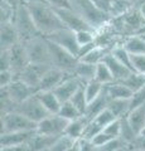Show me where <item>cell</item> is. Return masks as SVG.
<instances>
[{"instance_id":"60d3db41","label":"cell","mask_w":145,"mask_h":151,"mask_svg":"<svg viewBox=\"0 0 145 151\" xmlns=\"http://www.w3.org/2000/svg\"><path fill=\"white\" fill-rule=\"evenodd\" d=\"M144 103H145V87L133 93L131 98H130V111L144 105Z\"/></svg>"},{"instance_id":"11a10c76","label":"cell","mask_w":145,"mask_h":151,"mask_svg":"<svg viewBox=\"0 0 145 151\" xmlns=\"http://www.w3.org/2000/svg\"><path fill=\"white\" fill-rule=\"evenodd\" d=\"M68 151H81V150H79V142H78V140L71 146V147H69Z\"/></svg>"},{"instance_id":"f5cc1de1","label":"cell","mask_w":145,"mask_h":151,"mask_svg":"<svg viewBox=\"0 0 145 151\" xmlns=\"http://www.w3.org/2000/svg\"><path fill=\"white\" fill-rule=\"evenodd\" d=\"M136 6H139V9H140V12L143 13V15H144V18H145V0H141Z\"/></svg>"},{"instance_id":"3957f363","label":"cell","mask_w":145,"mask_h":151,"mask_svg":"<svg viewBox=\"0 0 145 151\" xmlns=\"http://www.w3.org/2000/svg\"><path fill=\"white\" fill-rule=\"evenodd\" d=\"M13 24L15 27L18 34H19L20 42H27V40L33 39L35 37L42 35L29 12V8L24 3L19 4L17 6L14 19H13Z\"/></svg>"},{"instance_id":"44dd1931","label":"cell","mask_w":145,"mask_h":151,"mask_svg":"<svg viewBox=\"0 0 145 151\" xmlns=\"http://www.w3.org/2000/svg\"><path fill=\"white\" fill-rule=\"evenodd\" d=\"M128 121L130 126L134 129V131L136 132V135L141 134L145 130V103L141 106H139L136 108L131 110L128 113Z\"/></svg>"},{"instance_id":"d590c367","label":"cell","mask_w":145,"mask_h":151,"mask_svg":"<svg viewBox=\"0 0 145 151\" xmlns=\"http://www.w3.org/2000/svg\"><path fill=\"white\" fill-rule=\"evenodd\" d=\"M96 37H97V30H93V29L76 32V38H77L79 47L96 43Z\"/></svg>"},{"instance_id":"52a82bcc","label":"cell","mask_w":145,"mask_h":151,"mask_svg":"<svg viewBox=\"0 0 145 151\" xmlns=\"http://www.w3.org/2000/svg\"><path fill=\"white\" fill-rule=\"evenodd\" d=\"M69 121L63 119L58 113L56 115H49L45 119H43L40 122H38L37 126V132L40 135L45 136H53V137H58V136L63 135L66 131Z\"/></svg>"},{"instance_id":"484cf974","label":"cell","mask_w":145,"mask_h":151,"mask_svg":"<svg viewBox=\"0 0 145 151\" xmlns=\"http://www.w3.org/2000/svg\"><path fill=\"white\" fill-rule=\"evenodd\" d=\"M87 124H88V120L85 116H81L76 120H72V121H69L64 134L73 140H79V139H82Z\"/></svg>"},{"instance_id":"8d00e7d4","label":"cell","mask_w":145,"mask_h":151,"mask_svg":"<svg viewBox=\"0 0 145 151\" xmlns=\"http://www.w3.org/2000/svg\"><path fill=\"white\" fill-rule=\"evenodd\" d=\"M133 6H135V5L131 1H129V0H115L114 5L111 8V12H110V18L123 15L124 13L130 10Z\"/></svg>"},{"instance_id":"603a6c76","label":"cell","mask_w":145,"mask_h":151,"mask_svg":"<svg viewBox=\"0 0 145 151\" xmlns=\"http://www.w3.org/2000/svg\"><path fill=\"white\" fill-rule=\"evenodd\" d=\"M121 43L131 55L145 54V39L140 34L126 37Z\"/></svg>"},{"instance_id":"680465c9","label":"cell","mask_w":145,"mask_h":151,"mask_svg":"<svg viewBox=\"0 0 145 151\" xmlns=\"http://www.w3.org/2000/svg\"><path fill=\"white\" fill-rule=\"evenodd\" d=\"M140 35H141V37L144 38V39H145V30H144V32H143V33H141V34H140Z\"/></svg>"},{"instance_id":"1f68e13d","label":"cell","mask_w":145,"mask_h":151,"mask_svg":"<svg viewBox=\"0 0 145 151\" xmlns=\"http://www.w3.org/2000/svg\"><path fill=\"white\" fill-rule=\"evenodd\" d=\"M59 116H62L63 119H66L68 121H72V120H76L78 117L83 116L81 112H79L76 106L73 105L71 101H67V102H63L62 106H61V110L58 112Z\"/></svg>"},{"instance_id":"cb8c5ba5","label":"cell","mask_w":145,"mask_h":151,"mask_svg":"<svg viewBox=\"0 0 145 151\" xmlns=\"http://www.w3.org/2000/svg\"><path fill=\"white\" fill-rule=\"evenodd\" d=\"M96 65L97 64H92L85 62V60H78V63L76 65V68L73 70V74L78 77L83 83H87L95 79V73H96Z\"/></svg>"},{"instance_id":"ffe728a7","label":"cell","mask_w":145,"mask_h":151,"mask_svg":"<svg viewBox=\"0 0 145 151\" xmlns=\"http://www.w3.org/2000/svg\"><path fill=\"white\" fill-rule=\"evenodd\" d=\"M35 94L38 97V100L40 101V103L44 106V108L50 115H56V113L59 112L62 102L59 101V98L54 93V91H38Z\"/></svg>"},{"instance_id":"f6af8a7d","label":"cell","mask_w":145,"mask_h":151,"mask_svg":"<svg viewBox=\"0 0 145 151\" xmlns=\"http://www.w3.org/2000/svg\"><path fill=\"white\" fill-rule=\"evenodd\" d=\"M10 68H12V63H10V53H9V49H1V54H0V69L8 70Z\"/></svg>"},{"instance_id":"2e32d148","label":"cell","mask_w":145,"mask_h":151,"mask_svg":"<svg viewBox=\"0 0 145 151\" xmlns=\"http://www.w3.org/2000/svg\"><path fill=\"white\" fill-rule=\"evenodd\" d=\"M37 131H17V132H6L1 134V147L6 146H18V145H24L34 136Z\"/></svg>"},{"instance_id":"9c48e42d","label":"cell","mask_w":145,"mask_h":151,"mask_svg":"<svg viewBox=\"0 0 145 151\" xmlns=\"http://www.w3.org/2000/svg\"><path fill=\"white\" fill-rule=\"evenodd\" d=\"M47 39H49L50 42H53L57 45L62 47L66 50H68L69 53H72L73 55H76L78 58V53H79V44L77 42L76 38V32L71 30L68 28H63V29H59L57 32L52 33V34L47 35Z\"/></svg>"},{"instance_id":"7a4b0ae2","label":"cell","mask_w":145,"mask_h":151,"mask_svg":"<svg viewBox=\"0 0 145 151\" xmlns=\"http://www.w3.org/2000/svg\"><path fill=\"white\" fill-rule=\"evenodd\" d=\"M71 9L95 30L105 27L111 19L109 14L100 10L92 0H71Z\"/></svg>"},{"instance_id":"836d02e7","label":"cell","mask_w":145,"mask_h":151,"mask_svg":"<svg viewBox=\"0 0 145 151\" xmlns=\"http://www.w3.org/2000/svg\"><path fill=\"white\" fill-rule=\"evenodd\" d=\"M71 102L76 106V108L82 113V115H85L87 106H88V101H87V97H86V93H85V84L79 87L78 91L73 94V97L71 98Z\"/></svg>"},{"instance_id":"9f6ffc18","label":"cell","mask_w":145,"mask_h":151,"mask_svg":"<svg viewBox=\"0 0 145 151\" xmlns=\"http://www.w3.org/2000/svg\"><path fill=\"white\" fill-rule=\"evenodd\" d=\"M24 4H34V3H45L44 0H22Z\"/></svg>"},{"instance_id":"ba28073f","label":"cell","mask_w":145,"mask_h":151,"mask_svg":"<svg viewBox=\"0 0 145 151\" xmlns=\"http://www.w3.org/2000/svg\"><path fill=\"white\" fill-rule=\"evenodd\" d=\"M14 111L20 112L22 115H24L25 117L37 122V124L40 122L43 119H45L47 116L50 115L44 108V106L40 103L38 97H37V94H33V96L29 97L28 100H25L24 102L17 105V107L14 108Z\"/></svg>"},{"instance_id":"6da1fadb","label":"cell","mask_w":145,"mask_h":151,"mask_svg":"<svg viewBox=\"0 0 145 151\" xmlns=\"http://www.w3.org/2000/svg\"><path fill=\"white\" fill-rule=\"evenodd\" d=\"M29 12L34 19V23L42 35H49L59 29L66 28L63 22L61 20L59 15L53 6L47 3H34L27 4Z\"/></svg>"},{"instance_id":"83f0119b","label":"cell","mask_w":145,"mask_h":151,"mask_svg":"<svg viewBox=\"0 0 145 151\" xmlns=\"http://www.w3.org/2000/svg\"><path fill=\"white\" fill-rule=\"evenodd\" d=\"M107 108L114 113L116 119H121L124 116H128V113L130 112V100H126V98L110 100Z\"/></svg>"},{"instance_id":"ab89813d","label":"cell","mask_w":145,"mask_h":151,"mask_svg":"<svg viewBox=\"0 0 145 151\" xmlns=\"http://www.w3.org/2000/svg\"><path fill=\"white\" fill-rule=\"evenodd\" d=\"M104 132L107 134L109 136H111L112 139H120V135H121V120L120 119H116L111 122V124L107 125Z\"/></svg>"},{"instance_id":"d4e9b609","label":"cell","mask_w":145,"mask_h":151,"mask_svg":"<svg viewBox=\"0 0 145 151\" xmlns=\"http://www.w3.org/2000/svg\"><path fill=\"white\" fill-rule=\"evenodd\" d=\"M105 89L111 100H115V98H126V100H130L134 93L123 82H116V81L110 84H106Z\"/></svg>"},{"instance_id":"5b68a950","label":"cell","mask_w":145,"mask_h":151,"mask_svg":"<svg viewBox=\"0 0 145 151\" xmlns=\"http://www.w3.org/2000/svg\"><path fill=\"white\" fill-rule=\"evenodd\" d=\"M25 45L28 58L30 63H42V64H50V50L48 45V40L44 35L35 37L30 40L23 42Z\"/></svg>"},{"instance_id":"f907efd6","label":"cell","mask_w":145,"mask_h":151,"mask_svg":"<svg viewBox=\"0 0 145 151\" xmlns=\"http://www.w3.org/2000/svg\"><path fill=\"white\" fill-rule=\"evenodd\" d=\"M1 151H30L28 145H18V146H6V147H1Z\"/></svg>"},{"instance_id":"d6a6232c","label":"cell","mask_w":145,"mask_h":151,"mask_svg":"<svg viewBox=\"0 0 145 151\" xmlns=\"http://www.w3.org/2000/svg\"><path fill=\"white\" fill-rule=\"evenodd\" d=\"M105 86L100 82H97L96 79H92V81L87 82L85 84V93H86V97H87V101L90 103L91 101H93L95 98H97L104 91Z\"/></svg>"},{"instance_id":"94428289","label":"cell","mask_w":145,"mask_h":151,"mask_svg":"<svg viewBox=\"0 0 145 151\" xmlns=\"http://www.w3.org/2000/svg\"><path fill=\"white\" fill-rule=\"evenodd\" d=\"M135 151H140V150H135Z\"/></svg>"},{"instance_id":"91938a15","label":"cell","mask_w":145,"mask_h":151,"mask_svg":"<svg viewBox=\"0 0 145 151\" xmlns=\"http://www.w3.org/2000/svg\"><path fill=\"white\" fill-rule=\"evenodd\" d=\"M96 151H101V149H99V147H97V150Z\"/></svg>"},{"instance_id":"d6986e66","label":"cell","mask_w":145,"mask_h":151,"mask_svg":"<svg viewBox=\"0 0 145 151\" xmlns=\"http://www.w3.org/2000/svg\"><path fill=\"white\" fill-rule=\"evenodd\" d=\"M110 100H111V98L109 97L106 89L104 88V91H102V93L100 94L99 97L95 98L93 101H91L90 103H88L87 110H86V112H85V115H83V116H85L88 121L92 120V119H95V117L99 115L100 112H102L105 108H107Z\"/></svg>"},{"instance_id":"277c9868","label":"cell","mask_w":145,"mask_h":151,"mask_svg":"<svg viewBox=\"0 0 145 151\" xmlns=\"http://www.w3.org/2000/svg\"><path fill=\"white\" fill-rule=\"evenodd\" d=\"M38 124L28 119L20 112L12 111L1 113V134L17 131H37Z\"/></svg>"},{"instance_id":"7402d4cb","label":"cell","mask_w":145,"mask_h":151,"mask_svg":"<svg viewBox=\"0 0 145 151\" xmlns=\"http://www.w3.org/2000/svg\"><path fill=\"white\" fill-rule=\"evenodd\" d=\"M56 139L57 137L40 135L38 132H35L33 137L27 142V145L30 151H48L49 147L52 146V144L56 141Z\"/></svg>"},{"instance_id":"bcb514c9","label":"cell","mask_w":145,"mask_h":151,"mask_svg":"<svg viewBox=\"0 0 145 151\" xmlns=\"http://www.w3.org/2000/svg\"><path fill=\"white\" fill-rule=\"evenodd\" d=\"M93 3H95V5L102 10L104 13L109 14L110 15V12H111V8L114 5V1L115 0H92Z\"/></svg>"},{"instance_id":"8fae6325","label":"cell","mask_w":145,"mask_h":151,"mask_svg":"<svg viewBox=\"0 0 145 151\" xmlns=\"http://www.w3.org/2000/svg\"><path fill=\"white\" fill-rule=\"evenodd\" d=\"M4 88H5V91L8 92L10 100L15 103V105H19V103L24 102L25 100H28L29 97H32L33 94L37 93L35 88L30 87L29 84L23 82L22 79H19V78L14 79V81L9 84L8 87H4Z\"/></svg>"},{"instance_id":"8992f818","label":"cell","mask_w":145,"mask_h":151,"mask_svg":"<svg viewBox=\"0 0 145 151\" xmlns=\"http://www.w3.org/2000/svg\"><path fill=\"white\" fill-rule=\"evenodd\" d=\"M47 40H48L49 50H50V63H52L53 67L62 69L67 73H73V70L76 68L79 59L76 55L69 53L68 50L62 48V47L50 42L49 39H47Z\"/></svg>"},{"instance_id":"b9f144b4","label":"cell","mask_w":145,"mask_h":151,"mask_svg":"<svg viewBox=\"0 0 145 151\" xmlns=\"http://www.w3.org/2000/svg\"><path fill=\"white\" fill-rule=\"evenodd\" d=\"M112 140H115V139H112L111 136L105 134L104 130H102L101 132H99V134L92 139V142H93V145H95L96 147H104V146H106L107 144H110Z\"/></svg>"},{"instance_id":"74e56055","label":"cell","mask_w":145,"mask_h":151,"mask_svg":"<svg viewBox=\"0 0 145 151\" xmlns=\"http://www.w3.org/2000/svg\"><path fill=\"white\" fill-rule=\"evenodd\" d=\"M15 9L10 4H8L3 0H0V23L1 24H6V23H13L14 14H15Z\"/></svg>"},{"instance_id":"f1b7e54d","label":"cell","mask_w":145,"mask_h":151,"mask_svg":"<svg viewBox=\"0 0 145 151\" xmlns=\"http://www.w3.org/2000/svg\"><path fill=\"white\" fill-rule=\"evenodd\" d=\"M111 53H112V55H114L116 59L120 60V62L123 63L124 65H126L129 69H131L133 72H135L134 64H133V55L130 54L128 50H126V48L123 45V43L115 45L114 48H112Z\"/></svg>"},{"instance_id":"e0dca14e","label":"cell","mask_w":145,"mask_h":151,"mask_svg":"<svg viewBox=\"0 0 145 151\" xmlns=\"http://www.w3.org/2000/svg\"><path fill=\"white\" fill-rule=\"evenodd\" d=\"M107 67L110 68L111 70V73L112 76H114V78H115V81L116 82H121V81H124V79L128 77V76L133 72L131 69H129L126 65H124L123 63L120 62V60H118L115 58L114 55H112V53H109L107 54L104 60H102Z\"/></svg>"},{"instance_id":"7c38bea8","label":"cell","mask_w":145,"mask_h":151,"mask_svg":"<svg viewBox=\"0 0 145 151\" xmlns=\"http://www.w3.org/2000/svg\"><path fill=\"white\" fill-rule=\"evenodd\" d=\"M83 83L81 79H79L78 77H76L73 73L68 74L67 78L64 79V81L59 84V86L56 87L53 91L54 93L57 94V97L59 98L61 102H67V101H71V98L73 97V94L76 93L79 87L83 86Z\"/></svg>"},{"instance_id":"4fadbf2b","label":"cell","mask_w":145,"mask_h":151,"mask_svg":"<svg viewBox=\"0 0 145 151\" xmlns=\"http://www.w3.org/2000/svg\"><path fill=\"white\" fill-rule=\"evenodd\" d=\"M9 53H10V63H12L10 69L13 70L14 76H15V79H17L18 76L22 73V70L30 63L24 43L23 42L17 43L15 45L9 49Z\"/></svg>"},{"instance_id":"e575fe53","label":"cell","mask_w":145,"mask_h":151,"mask_svg":"<svg viewBox=\"0 0 145 151\" xmlns=\"http://www.w3.org/2000/svg\"><path fill=\"white\" fill-rule=\"evenodd\" d=\"M76 141L77 140H73L69 137V136H67L66 134H63L56 139V141L52 144V146L49 147L48 151H68L69 147H71Z\"/></svg>"},{"instance_id":"7bdbcfd3","label":"cell","mask_w":145,"mask_h":151,"mask_svg":"<svg viewBox=\"0 0 145 151\" xmlns=\"http://www.w3.org/2000/svg\"><path fill=\"white\" fill-rule=\"evenodd\" d=\"M133 64H134L135 72L145 74V54L133 55Z\"/></svg>"},{"instance_id":"c3c4849f","label":"cell","mask_w":145,"mask_h":151,"mask_svg":"<svg viewBox=\"0 0 145 151\" xmlns=\"http://www.w3.org/2000/svg\"><path fill=\"white\" fill-rule=\"evenodd\" d=\"M78 142H79V150H81V151H96L97 150V147L93 145L92 140L79 139Z\"/></svg>"},{"instance_id":"5bb4252c","label":"cell","mask_w":145,"mask_h":151,"mask_svg":"<svg viewBox=\"0 0 145 151\" xmlns=\"http://www.w3.org/2000/svg\"><path fill=\"white\" fill-rule=\"evenodd\" d=\"M56 12L59 15L61 20L63 22V24L66 25V28L74 32H79V30H86V29H93V28L87 24L83 19L78 15L77 13H74L72 9H56ZM95 30V29H93Z\"/></svg>"},{"instance_id":"4316f807","label":"cell","mask_w":145,"mask_h":151,"mask_svg":"<svg viewBox=\"0 0 145 151\" xmlns=\"http://www.w3.org/2000/svg\"><path fill=\"white\" fill-rule=\"evenodd\" d=\"M111 50H112V48H109V47H102V45L96 44L86 55H83L79 60H85V62L92 63V64H99L104 60V58L107 54L111 53Z\"/></svg>"},{"instance_id":"f546056e","label":"cell","mask_w":145,"mask_h":151,"mask_svg":"<svg viewBox=\"0 0 145 151\" xmlns=\"http://www.w3.org/2000/svg\"><path fill=\"white\" fill-rule=\"evenodd\" d=\"M125 86H128L133 92H136L139 89L145 87V74L139 72H131L124 81H121Z\"/></svg>"},{"instance_id":"6f0895ef","label":"cell","mask_w":145,"mask_h":151,"mask_svg":"<svg viewBox=\"0 0 145 151\" xmlns=\"http://www.w3.org/2000/svg\"><path fill=\"white\" fill-rule=\"evenodd\" d=\"M129 1H131V3L134 4V5H138V4H139L140 1H141V0H129Z\"/></svg>"},{"instance_id":"f35d334b","label":"cell","mask_w":145,"mask_h":151,"mask_svg":"<svg viewBox=\"0 0 145 151\" xmlns=\"http://www.w3.org/2000/svg\"><path fill=\"white\" fill-rule=\"evenodd\" d=\"M92 120H95L97 124H99V125L102 127V129H105V127L109 125V124H111V122L114 121V120H116V117H115L114 113H112V112L109 110V108H105L104 111L100 112L99 115H97L95 119H92ZM90 121H91V120H90Z\"/></svg>"},{"instance_id":"816d5d0a","label":"cell","mask_w":145,"mask_h":151,"mask_svg":"<svg viewBox=\"0 0 145 151\" xmlns=\"http://www.w3.org/2000/svg\"><path fill=\"white\" fill-rule=\"evenodd\" d=\"M3 1H5V3H8V4H10L12 6H14V8H17L19 4H22L23 1L22 0H3Z\"/></svg>"},{"instance_id":"ee69618b","label":"cell","mask_w":145,"mask_h":151,"mask_svg":"<svg viewBox=\"0 0 145 151\" xmlns=\"http://www.w3.org/2000/svg\"><path fill=\"white\" fill-rule=\"evenodd\" d=\"M14 79H15V76H14L12 69L1 70V72H0V84H1V88L8 87Z\"/></svg>"},{"instance_id":"4dcf8cb0","label":"cell","mask_w":145,"mask_h":151,"mask_svg":"<svg viewBox=\"0 0 145 151\" xmlns=\"http://www.w3.org/2000/svg\"><path fill=\"white\" fill-rule=\"evenodd\" d=\"M95 79L97 82L102 83L104 86H106V84H110L112 82H115V78L114 76H112L110 68L107 67V65L101 62L96 65V73H95Z\"/></svg>"},{"instance_id":"30bf717a","label":"cell","mask_w":145,"mask_h":151,"mask_svg":"<svg viewBox=\"0 0 145 151\" xmlns=\"http://www.w3.org/2000/svg\"><path fill=\"white\" fill-rule=\"evenodd\" d=\"M52 65L50 64H42V63H29L27 67L22 70V73L18 76V78L22 79L23 82L29 84L38 92V86L43 78L44 73L48 70Z\"/></svg>"},{"instance_id":"ac0fdd59","label":"cell","mask_w":145,"mask_h":151,"mask_svg":"<svg viewBox=\"0 0 145 151\" xmlns=\"http://www.w3.org/2000/svg\"><path fill=\"white\" fill-rule=\"evenodd\" d=\"M0 43H1V49H10L17 43L20 42L19 34L15 29L13 23H6L1 24L0 28Z\"/></svg>"},{"instance_id":"7dc6e473","label":"cell","mask_w":145,"mask_h":151,"mask_svg":"<svg viewBox=\"0 0 145 151\" xmlns=\"http://www.w3.org/2000/svg\"><path fill=\"white\" fill-rule=\"evenodd\" d=\"M44 1L54 9H71V0H44Z\"/></svg>"},{"instance_id":"db71d44e","label":"cell","mask_w":145,"mask_h":151,"mask_svg":"<svg viewBox=\"0 0 145 151\" xmlns=\"http://www.w3.org/2000/svg\"><path fill=\"white\" fill-rule=\"evenodd\" d=\"M116 151H135V149L130 147V145H124V146H121V147L118 149Z\"/></svg>"},{"instance_id":"681fc988","label":"cell","mask_w":145,"mask_h":151,"mask_svg":"<svg viewBox=\"0 0 145 151\" xmlns=\"http://www.w3.org/2000/svg\"><path fill=\"white\" fill-rule=\"evenodd\" d=\"M134 146H135V150H140V151H145V130L141 132V134L138 135L136 140L134 142Z\"/></svg>"},{"instance_id":"9a60e30c","label":"cell","mask_w":145,"mask_h":151,"mask_svg":"<svg viewBox=\"0 0 145 151\" xmlns=\"http://www.w3.org/2000/svg\"><path fill=\"white\" fill-rule=\"evenodd\" d=\"M71 73H67L64 70L56 68V67H50L47 72L44 73L43 78L38 86V91H53V89L59 86L64 79L67 78V76Z\"/></svg>"}]
</instances>
